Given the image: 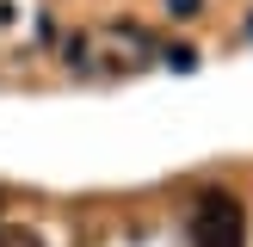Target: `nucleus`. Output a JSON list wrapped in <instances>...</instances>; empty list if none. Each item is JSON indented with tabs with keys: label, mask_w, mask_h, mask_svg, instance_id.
Listing matches in <instances>:
<instances>
[{
	"label": "nucleus",
	"mask_w": 253,
	"mask_h": 247,
	"mask_svg": "<svg viewBox=\"0 0 253 247\" xmlns=\"http://www.w3.org/2000/svg\"><path fill=\"white\" fill-rule=\"evenodd\" d=\"M192 247H247V216L235 192H204L192 210Z\"/></svg>",
	"instance_id": "2"
},
{
	"label": "nucleus",
	"mask_w": 253,
	"mask_h": 247,
	"mask_svg": "<svg viewBox=\"0 0 253 247\" xmlns=\"http://www.w3.org/2000/svg\"><path fill=\"white\" fill-rule=\"evenodd\" d=\"M6 19H12V6H0V25H6Z\"/></svg>",
	"instance_id": "5"
},
{
	"label": "nucleus",
	"mask_w": 253,
	"mask_h": 247,
	"mask_svg": "<svg viewBox=\"0 0 253 247\" xmlns=\"http://www.w3.org/2000/svg\"><path fill=\"white\" fill-rule=\"evenodd\" d=\"M0 247H43L31 229H0Z\"/></svg>",
	"instance_id": "3"
},
{
	"label": "nucleus",
	"mask_w": 253,
	"mask_h": 247,
	"mask_svg": "<svg viewBox=\"0 0 253 247\" xmlns=\"http://www.w3.org/2000/svg\"><path fill=\"white\" fill-rule=\"evenodd\" d=\"M62 56L86 74H142L148 62H161V43L148 25H105L93 37H68Z\"/></svg>",
	"instance_id": "1"
},
{
	"label": "nucleus",
	"mask_w": 253,
	"mask_h": 247,
	"mask_svg": "<svg viewBox=\"0 0 253 247\" xmlns=\"http://www.w3.org/2000/svg\"><path fill=\"white\" fill-rule=\"evenodd\" d=\"M167 6H173V12H198V0H167Z\"/></svg>",
	"instance_id": "4"
}]
</instances>
